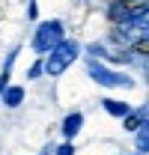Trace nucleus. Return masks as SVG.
<instances>
[{
    "mask_svg": "<svg viewBox=\"0 0 149 155\" xmlns=\"http://www.w3.org/2000/svg\"><path fill=\"white\" fill-rule=\"evenodd\" d=\"M122 155H143V152H122Z\"/></svg>",
    "mask_w": 149,
    "mask_h": 155,
    "instance_id": "11",
    "label": "nucleus"
},
{
    "mask_svg": "<svg viewBox=\"0 0 149 155\" xmlns=\"http://www.w3.org/2000/svg\"><path fill=\"white\" fill-rule=\"evenodd\" d=\"M36 12H39V9H36V0H30V9H27V18H36Z\"/></svg>",
    "mask_w": 149,
    "mask_h": 155,
    "instance_id": "9",
    "label": "nucleus"
},
{
    "mask_svg": "<svg viewBox=\"0 0 149 155\" xmlns=\"http://www.w3.org/2000/svg\"><path fill=\"white\" fill-rule=\"evenodd\" d=\"M57 155H74V146L72 143H63V146L57 149Z\"/></svg>",
    "mask_w": 149,
    "mask_h": 155,
    "instance_id": "8",
    "label": "nucleus"
},
{
    "mask_svg": "<svg viewBox=\"0 0 149 155\" xmlns=\"http://www.w3.org/2000/svg\"><path fill=\"white\" fill-rule=\"evenodd\" d=\"M63 21H57V18H48V21H42L36 27V33H33V51H36L39 57H48L51 51H54L57 45L63 42Z\"/></svg>",
    "mask_w": 149,
    "mask_h": 155,
    "instance_id": "3",
    "label": "nucleus"
},
{
    "mask_svg": "<svg viewBox=\"0 0 149 155\" xmlns=\"http://www.w3.org/2000/svg\"><path fill=\"white\" fill-rule=\"evenodd\" d=\"M87 72L98 87H111V90H131L137 81L128 75V72H119V69H111L108 63H98V60H90L87 63Z\"/></svg>",
    "mask_w": 149,
    "mask_h": 155,
    "instance_id": "1",
    "label": "nucleus"
},
{
    "mask_svg": "<svg viewBox=\"0 0 149 155\" xmlns=\"http://www.w3.org/2000/svg\"><path fill=\"white\" fill-rule=\"evenodd\" d=\"M78 54H81V45H78L74 39H63L54 51L45 57V75H51V78L63 75L74 60H78Z\"/></svg>",
    "mask_w": 149,
    "mask_h": 155,
    "instance_id": "2",
    "label": "nucleus"
},
{
    "mask_svg": "<svg viewBox=\"0 0 149 155\" xmlns=\"http://www.w3.org/2000/svg\"><path fill=\"white\" fill-rule=\"evenodd\" d=\"M101 107H104V114L116 116V119H125V116L134 110L128 101H119V98H101Z\"/></svg>",
    "mask_w": 149,
    "mask_h": 155,
    "instance_id": "4",
    "label": "nucleus"
},
{
    "mask_svg": "<svg viewBox=\"0 0 149 155\" xmlns=\"http://www.w3.org/2000/svg\"><path fill=\"white\" fill-rule=\"evenodd\" d=\"M134 143H137V152H143V155L149 152V122L134 134Z\"/></svg>",
    "mask_w": 149,
    "mask_h": 155,
    "instance_id": "7",
    "label": "nucleus"
},
{
    "mask_svg": "<svg viewBox=\"0 0 149 155\" xmlns=\"http://www.w3.org/2000/svg\"><path fill=\"white\" fill-rule=\"evenodd\" d=\"M81 125H84V114H81V110H72V114H69L66 119H63V134H66V140L78 137Z\"/></svg>",
    "mask_w": 149,
    "mask_h": 155,
    "instance_id": "5",
    "label": "nucleus"
},
{
    "mask_svg": "<svg viewBox=\"0 0 149 155\" xmlns=\"http://www.w3.org/2000/svg\"><path fill=\"white\" fill-rule=\"evenodd\" d=\"M0 98H3L6 107H18L21 101H24V87H6V90L0 93Z\"/></svg>",
    "mask_w": 149,
    "mask_h": 155,
    "instance_id": "6",
    "label": "nucleus"
},
{
    "mask_svg": "<svg viewBox=\"0 0 149 155\" xmlns=\"http://www.w3.org/2000/svg\"><path fill=\"white\" fill-rule=\"evenodd\" d=\"M137 110H140V114H143V116H146V119H149V101H146V104H143V107H137Z\"/></svg>",
    "mask_w": 149,
    "mask_h": 155,
    "instance_id": "10",
    "label": "nucleus"
}]
</instances>
